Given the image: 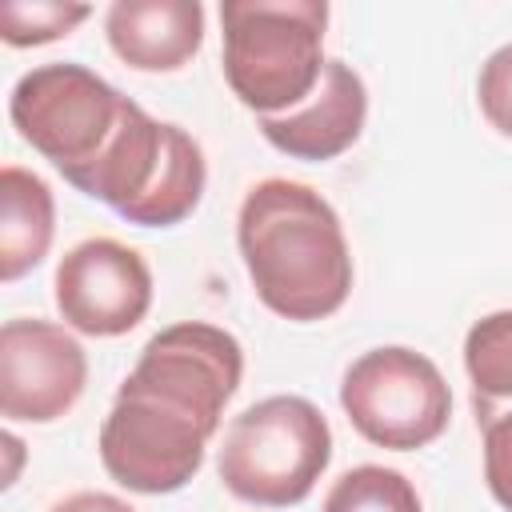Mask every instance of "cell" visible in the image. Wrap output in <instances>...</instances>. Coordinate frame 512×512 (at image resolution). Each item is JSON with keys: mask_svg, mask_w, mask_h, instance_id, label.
Masks as SVG:
<instances>
[{"mask_svg": "<svg viewBox=\"0 0 512 512\" xmlns=\"http://www.w3.org/2000/svg\"><path fill=\"white\" fill-rule=\"evenodd\" d=\"M112 52L140 72H176L204 44V4L196 0H116L104 16Z\"/></svg>", "mask_w": 512, "mask_h": 512, "instance_id": "10", "label": "cell"}, {"mask_svg": "<svg viewBox=\"0 0 512 512\" xmlns=\"http://www.w3.org/2000/svg\"><path fill=\"white\" fill-rule=\"evenodd\" d=\"M236 244L264 308L312 324L344 308L352 252L336 208L300 180H260L236 216Z\"/></svg>", "mask_w": 512, "mask_h": 512, "instance_id": "1", "label": "cell"}, {"mask_svg": "<svg viewBox=\"0 0 512 512\" xmlns=\"http://www.w3.org/2000/svg\"><path fill=\"white\" fill-rule=\"evenodd\" d=\"M128 96L84 64H40L24 72L8 96L12 124L64 180H76L116 136Z\"/></svg>", "mask_w": 512, "mask_h": 512, "instance_id": "4", "label": "cell"}, {"mask_svg": "<svg viewBox=\"0 0 512 512\" xmlns=\"http://www.w3.org/2000/svg\"><path fill=\"white\" fill-rule=\"evenodd\" d=\"M484 480L500 508L512 512V412H500L484 428Z\"/></svg>", "mask_w": 512, "mask_h": 512, "instance_id": "17", "label": "cell"}, {"mask_svg": "<svg viewBox=\"0 0 512 512\" xmlns=\"http://www.w3.org/2000/svg\"><path fill=\"white\" fill-rule=\"evenodd\" d=\"M88 356L52 320L16 316L0 328V416L8 424H52L80 400Z\"/></svg>", "mask_w": 512, "mask_h": 512, "instance_id": "8", "label": "cell"}, {"mask_svg": "<svg viewBox=\"0 0 512 512\" xmlns=\"http://www.w3.org/2000/svg\"><path fill=\"white\" fill-rule=\"evenodd\" d=\"M216 428L188 404L124 380L100 424V460L120 488L168 496L200 472Z\"/></svg>", "mask_w": 512, "mask_h": 512, "instance_id": "5", "label": "cell"}, {"mask_svg": "<svg viewBox=\"0 0 512 512\" xmlns=\"http://www.w3.org/2000/svg\"><path fill=\"white\" fill-rule=\"evenodd\" d=\"M52 288L64 324L84 336H124L152 308L148 260L112 236H92L68 248Z\"/></svg>", "mask_w": 512, "mask_h": 512, "instance_id": "7", "label": "cell"}, {"mask_svg": "<svg viewBox=\"0 0 512 512\" xmlns=\"http://www.w3.org/2000/svg\"><path fill=\"white\" fill-rule=\"evenodd\" d=\"M332 460V428L304 396H264L228 428L216 472L224 488L260 508L300 504Z\"/></svg>", "mask_w": 512, "mask_h": 512, "instance_id": "3", "label": "cell"}, {"mask_svg": "<svg viewBox=\"0 0 512 512\" xmlns=\"http://www.w3.org/2000/svg\"><path fill=\"white\" fill-rule=\"evenodd\" d=\"M52 232H56V204H52L48 184L20 164H4L0 172V280L12 284L24 272H32L48 256Z\"/></svg>", "mask_w": 512, "mask_h": 512, "instance_id": "11", "label": "cell"}, {"mask_svg": "<svg viewBox=\"0 0 512 512\" xmlns=\"http://www.w3.org/2000/svg\"><path fill=\"white\" fill-rule=\"evenodd\" d=\"M464 368L472 380V412L484 428L512 412V308L480 316L464 336Z\"/></svg>", "mask_w": 512, "mask_h": 512, "instance_id": "13", "label": "cell"}, {"mask_svg": "<svg viewBox=\"0 0 512 512\" xmlns=\"http://www.w3.org/2000/svg\"><path fill=\"white\" fill-rule=\"evenodd\" d=\"M368 120V92L352 64L328 60L316 92L284 116H260L264 140L292 160H336L348 152Z\"/></svg>", "mask_w": 512, "mask_h": 512, "instance_id": "9", "label": "cell"}, {"mask_svg": "<svg viewBox=\"0 0 512 512\" xmlns=\"http://www.w3.org/2000/svg\"><path fill=\"white\" fill-rule=\"evenodd\" d=\"M88 4L60 0H4L0 4V36L12 48H32L68 36L80 20H88Z\"/></svg>", "mask_w": 512, "mask_h": 512, "instance_id": "15", "label": "cell"}, {"mask_svg": "<svg viewBox=\"0 0 512 512\" xmlns=\"http://www.w3.org/2000/svg\"><path fill=\"white\" fill-rule=\"evenodd\" d=\"M52 512H136V508L112 492H72L60 504H52Z\"/></svg>", "mask_w": 512, "mask_h": 512, "instance_id": "18", "label": "cell"}, {"mask_svg": "<svg viewBox=\"0 0 512 512\" xmlns=\"http://www.w3.org/2000/svg\"><path fill=\"white\" fill-rule=\"evenodd\" d=\"M320 512H420V496L404 472L384 464H360L328 488Z\"/></svg>", "mask_w": 512, "mask_h": 512, "instance_id": "14", "label": "cell"}, {"mask_svg": "<svg viewBox=\"0 0 512 512\" xmlns=\"http://www.w3.org/2000/svg\"><path fill=\"white\" fill-rule=\"evenodd\" d=\"M476 100L484 120L512 140V44L496 48L484 64H480V80H476Z\"/></svg>", "mask_w": 512, "mask_h": 512, "instance_id": "16", "label": "cell"}, {"mask_svg": "<svg viewBox=\"0 0 512 512\" xmlns=\"http://www.w3.org/2000/svg\"><path fill=\"white\" fill-rule=\"evenodd\" d=\"M204 184H208V164H204L200 144L180 124H168L164 156H160V168H156L152 184L120 216L128 224H140V228H172V224H180L196 212V204L204 196Z\"/></svg>", "mask_w": 512, "mask_h": 512, "instance_id": "12", "label": "cell"}, {"mask_svg": "<svg viewBox=\"0 0 512 512\" xmlns=\"http://www.w3.org/2000/svg\"><path fill=\"white\" fill-rule=\"evenodd\" d=\"M340 404L352 428L392 452H412L444 436L452 392L440 368L404 344H384L356 356L340 380Z\"/></svg>", "mask_w": 512, "mask_h": 512, "instance_id": "6", "label": "cell"}, {"mask_svg": "<svg viewBox=\"0 0 512 512\" xmlns=\"http://www.w3.org/2000/svg\"><path fill=\"white\" fill-rule=\"evenodd\" d=\"M220 60L232 96L256 116H284L324 76V0H224Z\"/></svg>", "mask_w": 512, "mask_h": 512, "instance_id": "2", "label": "cell"}]
</instances>
